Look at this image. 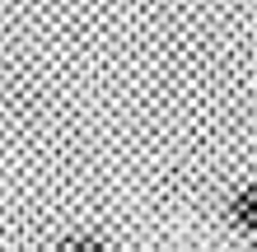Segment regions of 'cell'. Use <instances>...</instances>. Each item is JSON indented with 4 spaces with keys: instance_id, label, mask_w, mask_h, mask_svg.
<instances>
[{
    "instance_id": "obj_2",
    "label": "cell",
    "mask_w": 257,
    "mask_h": 252,
    "mask_svg": "<svg viewBox=\"0 0 257 252\" xmlns=\"http://www.w3.org/2000/svg\"><path fill=\"white\" fill-rule=\"evenodd\" d=\"M52 247L56 252H108L117 243H112V233H103V229H66V233L52 238Z\"/></svg>"
},
{
    "instance_id": "obj_1",
    "label": "cell",
    "mask_w": 257,
    "mask_h": 252,
    "mask_svg": "<svg viewBox=\"0 0 257 252\" xmlns=\"http://www.w3.org/2000/svg\"><path fill=\"white\" fill-rule=\"evenodd\" d=\"M224 219H229L234 238H243L257 247V182H238L224 201Z\"/></svg>"
}]
</instances>
